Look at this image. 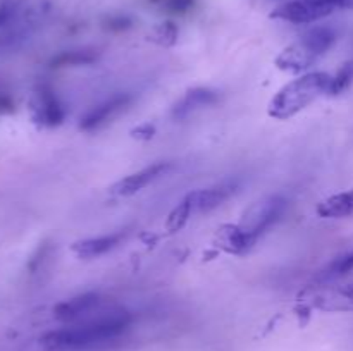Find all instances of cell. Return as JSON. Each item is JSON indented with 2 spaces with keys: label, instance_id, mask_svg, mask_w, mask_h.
Masks as SVG:
<instances>
[{
  "label": "cell",
  "instance_id": "cell-1",
  "mask_svg": "<svg viewBox=\"0 0 353 351\" xmlns=\"http://www.w3.org/2000/svg\"><path fill=\"white\" fill-rule=\"evenodd\" d=\"M133 317L123 308H112L109 312L100 310L95 317L69 323L62 329L43 334L40 344L48 351H74L110 343L123 336L131 327Z\"/></svg>",
  "mask_w": 353,
  "mask_h": 351
},
{
  "label": "cell",
  "instance_id": "cell-2",
  "mask_svg": "<svg viewBox=\"0 0 353 351\" xmlns=\"http://www.w3.org/2000/svg\"><path fill=\"white\" fill-rule=\"evenodd\" d=\"M330 88L331 74L327 72H309V74L300 76L283 86L272 96L268 109L269 116L278 120L292 119L317 98H321L323 95H330Z\"/></svg>",
  "mask_w": 353,
  "mask_h": 351
},
{
  "label": "cell",
  "instance_id": "cell-3",
  "mask_svg": "<svg viewBox=\"0 0 353 351\" xmlns=\"http://www.w3.org/2000/svg\"><path fill=\"white\" fill-rule=\"evenodd\" d=\"M286 209H288L286 196L271 195L268 198H262L261 202H255L252 206H248L247 212L243 213L240 226L259 241V237L264 236L272 226H276L281 220Z\"/></svg>",
  "mask_w": 353,
  "mask_h": 351
},
{
  "label": "cell",
  "instance_id": "cell-4",
  "mask_svg": "<svg viewBox=\"0 0 353 351\" xmlns=\"http://www.w3.org/2000/svg\"><path fill=\"white\" fill-rule=\"evenodd\" d=\"M68 116V107L57 89L48 83H38L31 98V117L43 127L61 126Z\"/></svg>",
  "mask_w": 353,
  "mask_h": 351
},
{
  "label": "cell",
  "instance_id": "cell-5",
  "mask_svg": "<svg viewBox=\"0 0 353 351\" xmlns=\"http://www.w3.org/2000/svg\"><path fill=\"white\" fill-rule=\"evenodd\" d=\"M133 103L134 96L131 93H117V95H112L110 98L97 103L95 107H92L81 117L79 129L85 131V133H95V131L103 129L107 124L114 123L121 114L128 112Z\"/></svg>",
  "mask_w": 353,
  "mask_h": 351
},
{
  "label": "cell",
  "instance_id": "cell-6",
  "mask_svg": "<svg viewBox=\"0 0 353 351\" xmlns=\"http://www.w3.org/2000/svg\"><path fill=\"white\" fill-rule=\"evenodd\" d=\"M333 7L324 0H288L272 10L271 17L292 24H310L333 14Z\"/></svg>",
  "mask_w": 353,
  "mask_h": 351
},
{
  "label": "cell",
  "instance_id": "cell-7",
  "mask_svg": "<svg viewBox=\"0 0 353 351\" xmlns=\"http://www.w3.org/2000/svg\"><path fill=\"white\" fill-rule=\"evenodd\" d=\"M240 188V182L236 179H230V181H223L216 186L203 189H195V191L188 193L185 196L188 200L190 206H192L193 215L196 213H209L226 203L234 193Z\"/></svg>",
  "mask_w": 353,
  "mask_h": 351
},
{
  "label": "cell",
  "instance_id": "cell-8",
  "mask_svg": "<svg viewBox=\"0 0 353 351\" xmlns=\"http://www.w3.org/2000/svg\"><path fill=\"white\" fill-rule=\"evenodd\" d=\"M100 310H102V296L99 292H83L74 298L57 303L54 308V317L61 322L74 323Z\"/></svg>",
  "mask_w": 353,
  "mask_h": 351
},
{
  "label": "cell",
  "instance_id": "cell-9",
  "mask_svg": "<svg viewBox=\"0 0 353 351\" xmlns=\"http://www.w3.org/2000/svg\"><path fill=\"white\" fill-rule=\"evenodd\" d=\"M171 169H172L171 162H155V164L148 165V167L141 169V171L133 172V174L119 179V181L110 188V191L117 196L137 195L138 191H141V189L147 188L148 184L157 181L159 178L168 174Z\"/></svg>",
  "mask_w": 353,
  "mask_h": 351
},
{
  "label": "cell",
  "instance_id": "cell-10",
  "mask_svg": "<svg viewBox=\"0 0 353 351\" xmlns=\"http://www.w3.org/2000/svg\"><path fill=\"white\" fill-rule=\"evenodd\" d=\"M221 95L219 92L210 88H193L188 89L178 102L172 105L171 116L176 120L188 119L190 116H193L199 110L207 109V107H212L219 102Z\"/></svg>",
  "mask_w": 353,
  "mask_h": 351
},
{
  "label": "cell",
  "instance_id": "cell-11",
  "mask_svg": "<svg viewBox=\"0 0 353 351\" xmlns=\"http://www.w3.org/2000/svg\"><path fill=\"white\" fill-rule=\"evenodd\" d=\"M124 240H126V231H117V233L76 241V243L72 244V251H74V255L78 258L92 260V258H99L102 257V255L109 253V251L116 250Z\"/></svg>",
  "mask_w": 353,
  "mask_h": 351
},
{
  "label": "cell",
  "instance_id": "cell-12",
  "mask_svg": "<svg viewBox=\"0 0 353 351\" xmlns=\"http://www.w3.org/2000/svg\"><path fill=\"white\" fill-rule=\"evenodd\" d=\"M216 240L217 246H221L226 253L231 255H245L257 243V240L254 236H250L240 224L238 226H233V224L223 226L217 231Z\"/></svg>",
  "mask_w": 353,
  "mask_h": 351
},
{
  "label": "cell",
  "instance_id": "cell-13",
  "mask_svg": "<svg viewBox=\"0 0 353 351\" xmlns=\"http://www.w3.org/2000/svg\"><path fill=\"white\" fill-rule=\"evenodd\" d=\"M336 40L338 31L333 26H316L310 28L299 41L319 61L323 55H326L333 48Z\"/></svg>",
  "mask_w": 353,
  "mask_h": 351
},
{
  "label": "cell",
  "instance_id": "cell-14",
  "mask_svg": "<svg viewBox=\"0 0 353 351\" xmlns=\"http://www.w3.org/2000/svg\"><path fill=\"white\" fill-rule=\"evenodd\" d=\"M317 62V58L303 47L300 41L286 47L281 54L276 58V65H278L281 71L288 72H303L307 69L312 67Z\"/></svg>",
  "mask_w": 353,
  "mask_h": 351
},
{
  "label": "cell",
  "instance_id": "cell-15",
  "mask_svg": "<svg viewBox=\"0 0 353 351\" xmlns=\"http://www.w3.org/2000/svg\"><path fill=\"white\" fill-rule=\"evenodd\" d=\"M323 219H347L353 215V188L323 200L316 209Z\"/></svg>",
  "mask_w": 353,
  "mask_h": 351
},
{
  "label": "cell",
  "instance_id": "cell-16",
  "mask_svg": "<svg viewBox=\"0 0 353 351\" xmlns=\"http://www.w3.org/2000/svg\"><path fill=\"white\" fill-rule=\"evenodd\" d=\"M99 54L95 50H65L52 58V67H71V65H90L97 62Z\"/></svg>",
  "mask_w": 353,
  "mask_h": 351
},
{
  "label": "cell",
  "instance_id": "cell-17",
  "mask_svg": "<svg viewBox=\"0 0 353 351\" xmlns=\"http://www.w3.org/2000/svg\"><path fill=\"white\" fill-rule=\"evenodd\" d=\"M24 12H26V2L23 0H0V30L16 23H23V26L30 28L24 21Z\"/></svg>",
  "mask_w": 353,
  "mask_h": 351
},
{
  "label": "cell",
  "instance_id": "cell-18",
  "mask_svg": "<svg viewBox=\"0 0 353 351\" xmlns=\"http://www.w3.org/2000/svg\"><path fill=\"white\" fill-rule=\"evenodd\" d=\"M321 306L326 310H336V312H353V284L331 291L330 295L321 299Z\"/></svg>",
  "mask_w": 353,
  "mask_h": 351
},
{
  "label": "cell",
  "instance_id": "cell-19",
  "mask_svg": "<svg viewBox=\"0 0 353 351\" xmlns=\"http://www.w3.org/2000/svg\"><path fill=\"white\" fill-rule=\"evenodd\" d=\"M193 215L192 212V206H190L188 200L183 198L174 209L171 210V213L168 215V220H165V227H168L169 233H178L181 231L183 227L188 224L190 217Z\"/></svg>",
  "mask_w": 353,
  "mask_h": 351
},
{
  "label": "cell",
  "instance_id": "cell-20",
  "mask_svg": "<svg viewBox=\"0 0 353 351\" xmlns=\"http://www.w3.org/2000/svg\"><path fill=\"white\" fill-rule=\"evenodd\" d=\"M353 83V61L345 62L340 71L331 76V88L330 95H340Z\"/></svg>",
  "mask_w": 353,
  "mask_h": 351
},
{
  "label": "cell",
  "instance_id": "cell-21",
  "mask_svg": "<svg viewBox=\"0 0 353 351\" xmlns=\"http://www.w3.org/2000/svg\"><path fill=\"white\" fill-rule=\"evenodd\" d=\"M152 40L155 43L162 45V47H171L178 41V28H176L174 23L171 21H165V23H161L152 33Z\"/></svg>",
  "mask_w": 353,
  "mask_h": 351
},
{
  "label": "cell",
  "instance_id": "cell-22",
  "mask_svg": "<svg viewBox=\"0 0 353 351\" xmlns=\"http://www.w3.org/2000/svg\"><path fill=\"white\" fill-rule=\"evenodd\" d=\"M195 2L196 0H150L152 6L162 12L178 14V16L190 12L195 7Z\"/></svg>",
  "mask_w": 353,
  "mask_h": 351
},
{
  "label": "cell",
  "instance_id": "cell-23",
  "mask_svg": "<svg viewBox=\"0 0 353 351\" xmlns=\"http://www.w3.org/2000/svg\"><path fill=\"white\" fill-rule=\"evenodd\" d=\"M353 272V250L348 251L347 255L338 258L336 262H333V265L330 267V270L326 272V277L334 279V277H343Z\"/></svg>",
  "mask_w": 353,
  "mask_h": 351
},
{
  "label": "cell",
  "instance_id": "cell-24",
  "mask_svg": "<svg viewBox=\"0 0 353 351\" xmlns=\"http://www.w3.org/2000/svg\"><path fill=\"white\" fill-rule=\"evenodd\" d=\"M131 26H133V21H131V17L121 16V14L119 16L107 17V21H105V28L110 31H124Z\"/></svg>",
  "mask_w": 353,
  "mask_h": 351
},
{
  "label": "cell",
  "instance_id": "cell-25",
  "mask_svg": "<svg viewBox=\"0 0 353 351\" xmlns=\"http://www.w3.org/2000/svg\"><path fill=\"white\" fill-rule=\"evenodd\" d=\"M155 133V127L150 124H143V126H138L137 129H133V136L138 140H150Z\"/></svg>",
  "mask_w": 353,
  "mask_h": 351
},
{
  "label": "cell",
  "instance_id": "cell-26",
  "mask_svg": "<svg viewBox=\"0 0 353 351\" xmlns=\"http://www.w3.org/2000/svg\"><path fill=\"white\" fill-rule=\"evenodd\" d=\"M324 2L330 3L333 9H345V10H353V0H324Z\"/></svg>",
  "mask_w": 353,
  "mask_h": 351
}]
</instances>
